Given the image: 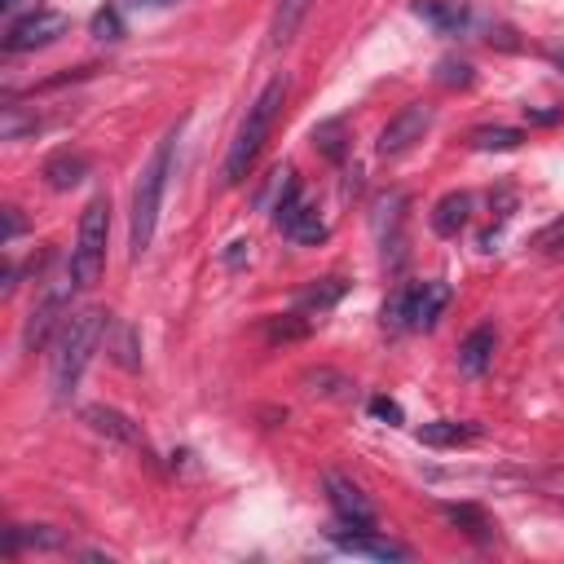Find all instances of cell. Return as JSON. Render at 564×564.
I'll list each match as a JSON object with an SVG mask.
<instances>
[{
  "label": "cell",
  "mask_w": 564,
  "mask_h": 564,
  "mask_svg": "<svg viewBox=\"0 0 564 564\" xmlns=\"http://www.w3.org/2000/svg\"><path fill=\"white\" fill-rule=\"evenodd\" d=\"M445 516L455 520L464 533L481 538V542H490V538H494V520H490L481 507H472V503H455V507H445Z\"/></svg>",
  "instance_id": "ffe728a7"
},
{
  "label": "cell",
  "mask_w": 564,
  "mask_h": 564,
  "mask_svg": "<svg viewBox=\"0 0 564 564\" xmlns=\"http://www.w3.org/2000/svg\"><path fill=\"white\" fill-rule=\"evenodd\" d=\"M23 235V216H19V207H5V243H14Z\"/></svg>",
  "instance_id": "f546056e"
},
{
  "label": "cell",
  "mask_w": 564,
  "mask_h": 564,
  "mask_svg": "<svg viewBox=\"0 0 564 564\" xmlns=\"http://www.w3.org/2000/svg\"><path fill=\"white\" fill-rule=\"evenodd\" d=\"M326 499H331L335 516H340L349 529H375V507H371V499L362 494V485H353L349 477L326 472Z\"/></svg>",
  "instance_id": "52a82bcc"
},
{
  "label": "cell",
  "mask_w": 564,
  "mask_h": 564,
  "mask_svg": "<svg viewBox=\"0 0 564 564\" xmlns=\"http://www.w3.org/2000/svg\"><path fill=\"white\" fill-rule=\"evenodd\" d=\"M415 14L423 23H432L436 32H459L468 23V10L459 5V0H415Z\"/></svg>",
  "instance_id": "9a60e30c"
},
{
  "label": "cell",
  "mask_w": 564,
  "mask_h": 564,
  "mask_svg": "<svg viewBox=\"0 0 564 564\" xmlns=\"http://www.w3.org/2000/svg\"><path fill=\"white\" fill-rule=\"evenodd\" d=\"M84 419L93 423V432H101V436H110V441H124V445L146 449V436H142L137 423H133L129 415H120V410H110V406H88Z\"/></svg>",
  "instance_id": "8fae6325"
},
{
  "label": "cell",
  "mask_w": 564,
  "mask_h": 564,
  "mask_svg": "<svg viewBox=\"0 0 564 564\" xmlns=\"http://www.w3.org/2000/svg\"><path fill=\"white\" fill-rule=\"evenodd\" d=\"M533 248H538V252H560V248H564V216L547 225V230L533 239Z\"/></svg>",
  "instance_id": "4316f807"
},
{
  "label": "cell",
  "mask_w": 564,
  "mask_h": 564,
  "mask_svg": "<svg viewBox=\"0 0 564 564\" xmlns=\"http://www.w3.org/2000/svg\"><path fill=\"white\" fill-rule=\"evenodd\" d=\"M468 220H472V194H468V190L445 194V199L432 207V230L445 235V239H455Z\"/></svg>",
  "instance_id": "7c38bea8"
},
{
  "label": "cell",
  "mask_w": 564,
  "mask_h": 564,
  "mask_svg": "<svg viewBox=\"0 0 564 564\" xmlns=\"http://www.w3.org/2000/svg\"><path fill=\"white\" fill-rule=\"evenodd\" d=\"M71 287H80L75 274H71V265H67V274H58V278L45 283V296L36 300V309H32L27 326H23V345H27L32 353L45 349L49 335L62 326V317H67V309H71Z\"/></svg>",
  "instance_id": "5b68a950"
},
{
  "label": "cell",
  "mask_w": 564,
  "mask_h": 564,
  "mask_svg": "<svg viewBox=\"0 0 564 564\" xmlns=\"http://www.w3.org/2000/svg\"><path fill=\"white\" fill-rule=\"evenodd\" d=\"M494 326H477L468 340L459 345V367H464V375H485V367L494 362Z\"/></svg>",
  "instance_id": "5bb4252c"
},
{
  "label": "cell",
  "mask_w": 564,
  "mask_h": 564,
  "mask_svg": "<svg viewBox=\"0 0 564 564\" xmlns=\"http://www.w3.org/2000/svg\"><path fill=\"white\" fill-rule=\"evenodd\" d=\"M560 116H564V110H529V124H560Z\"/></svg>",
  "instance_id": "4dcf8cb0"
},
{
  "label": "cell",
  "mask_w": 564,
  "mask_h": 564,
  "mask_svg": "<svg viewBox=\"0 0 564 564\" xmlns=\"http://www.w3.org/2000/svg\"><path fill=\"white\" fill-rule=\"evenodd\" d=\"M349 291V283L345 278H317L313 287H304L300 291V309H309V313H326L335 300H340Z\"/></svg>",
  "instance_id": "d6986e66"
},
{
  "label": "cell",
  "mask_w": 564,
  "mask_h": 564,
  "mask_svg": "<svg viewBox=\"0 0 564 564\" xmlns=\"http://www.w3.org/2000/svg\"><path fill=\"white\" fill-rule=\"evenodd\" d=\"M371 415L384 419V423H401V406L388 401V397H375V401H371Z\"/></svg>",
  "instance_id": "f1b7e54d"
},
{
  "label": "cell",
  "mask_w": 564,
  "mask_h": 564,
  "mask_svg": "<svg viewBox=\"0 0 564 564\" xmlns=\"http://www.w3.org/2000/svg\"><path fill=\"white\" fill-rule=\"evenodd\" d=\"M106 353H110V362H120L124 371H137L142 367V340H137V331L129 326V322H120V317H106Z\"/></svg>",
  "instance_id": "30bf717a"
},
{
  "label": "cell",
  "mask_w": 564,
  "mask_h": 564,
  "mask_svg": "<svg viewBox=\"0 0 564 564\" xmlns=\"http://www.w3.org/2000/svg\"><path fill=\"white\" fill-rule=\"evenodd\" d=\"M428 129H432V106H428V101H410L401 116H393V120L384 124V133H380V155H384V159L406 155L415 142H423Z\"/></svg>",
  "instance_id": "8992f818"
},
{
  "label": "cell",
  "mask_w": 564,
  "mask_h": 564,
  "mask_svg": "<svg viewBox=\"0 0 564 564\" xmlns=\"http://www.w3.org/2000/svg\"><path fill=\"white\" fill-rule=\"evenodd\" d=\"M551 58H555V67H560V71H564V53H551Z\"/></svg>",
  "instance_id": "836d02e7"
},
{
  "label": "cell",
  "mask_w": 564,
  "mask_h": 564,
  "mask_svg": "<svg viewBox=\"0 0 564 564\" xmlns=\"http://www.w3.org/2000/svg\"><path fill=\"white\" fill-rule=\"evenodd\" d=\"M67 32V14H53V10H32L27 19H19L5 36V49L10 53H27V49H40V45H53L58 36Z\"/></svg>",
  "instance_id": "ba28073f"
},
{
  "label": "cell",
  "mask_w": 564,
  "mask_h": 564,
  "mask_svg": "<svg viewBox=\"0 0 564 564\" xmlns=\"http://www.w3.org/2000/svg\"><path fill=\"white\" fill-rule=\"evenodd\" d=\"M436 80L449 84V88H468V84H472V67H468V62H441Z\"/></svg>",
  "instance_id": "484cf974"
},
{
  "label": "cell",
  "mask_w": 564,
  "mask_h": 564,
  "mask_svg": "<svg viewBox=\"0 0 564 564\" xmlns=\"http://www.w3.org/2000/svg\"><path fill=\"white\" fill-rule=\"evenodd\" d=\"M106 317L110 313H101V309H84V313H75L62 326V340H58V353H53V393L58 397H71L75 393L88 358L97 353L101 335H106Z\"/></svg>",
  "instance_id": "7a4b0ae2"
},
{
  "label": "cell",
  "mask_w": 564,
  "mask_h": 564,
  "mask_svg": "<svg viewBox=\"0 0 564 564\" xmlns=\"http://www.w3.org/2000/svg\"><path fill=\"white\" fill-rule=\"evenodd\" d=\"M477 428H468V423H455V419H436V423H423L419 428V441L423 445H459V441H468Z\"/></svg>",
  "instance_id": "44dd1931"
},
{
  "label": "cell",
  "mask_w": 564,
  "mask_h": 564,
  "mask_svg": "<svg viewBox=\"0 0 564 564\" xmlns=\"http://www.w3.org/2000/svg\"><path fill=\"white\" fill-rule=\"evenodd\" d=\"M133 5H146V10H164V5H177V0H133Z\"/></svg>",
  "instance_id": "d6a6232c"
},
{
  "label": "cell",
  "mask_w": 564,
  "mask_h": 564,
  "mask_svg": "<svg viewBox=\"0 0 564 564\" xmlns=\"http://www.w3.org/2000/svg\"><path fill=\"white\" fill-rule=\"evenodd\" d=\"M449 304V283H441V278H432V283H419V287H410V304H406V322L415 326V331H428L436 317H441V309Z\"/></svg>",
  "instance_id": "9c48e42d"
},
{
  "label": "cell",
  "mask_w": 564,
  "mask_h": 564,
  "mask_svg": "<svg viewBox=\"0 0 564 564\" xmlns=\"http://www.w3.org/2000/svg\"><path fill=\"white\" fill-rule=\"evenodd\" d=\"M520 142H525V133H520V129H503V124L472 133V146H477V151H516Z\"/></svg>",
  "instance_id": "7402d4cb"
},
{
  "label": "cell",
  "mask_w": 564,
  "mask_h": 564,
  "mask_svg": "<svg viewBox=\"0 0 564 564\" xmlns=\"http://www.w3.org/2000/svg\"><path fill=\"white\" fill-rule=\"evenodd\" d=\"M406 304H410V287L393 291V300L384 304V326H388V331H401V326H410V322H406Z\"/></svg>",
  "instance_id": "d4e9b609"
},
{
  "label": "cell",
  "mask_w": 564,
  "mask_h": 564,
  "mask_svg": "<svg viewBox=\"0 0 564 564\" xmlns=\"http://www.w3.org/2000/svg\"><path fill=\"white\" fill-rule=\"evenodd\" d=\"M283 101H287V80L278 75V80H269V84L261 88V97L248 106V120H243V129H239L230 155H225V181H230V185H239V181L252 172V164H256L265 137L274 133V124H278V116H283Z\"/></svg>",
  "instance_id": "6da1fadb"
},
{
  "label": "cell",
  "mask_w": 564,
  "mask_h": 564,
  "mask_svg": "<svg viewBox=\"0 0 564 564\" xmlns=\"http://www.w3.org/2000/svg\"><path fill=\"white\" fill-rule=\"evenodd\" d=\"M243 256H248V243H230V252H225L230 265H243Z\"/></svg>",
  "instance_id": "1f68e13d"
},
{
  "label": "cell",
  "mask_w": 564,
  "mask_h": 564,
  "mask_svg": "<svg viewBox=\"0 0 564 564\" xmlns=\"http://www.w3.org/2000/svg\"><path fill=\"white\" fill-rule=\"evenodd\" d=\"M23 129H36V120H23L19 106H5V124H0V133H5V142H14Z\"/></svg>",
  "instance_id": "83f0119b"
},
{
  "label": "cell",
  "mask_w": 564,
  "mask_h": 564,
  "mask_svg": "<svg viewBox=\"0 0 564 564\" xmlns=\"http://www.w3.org/2000/svg\"><path fill=\"white\" fill-rule=\"evenodd\" d=\"M309 10H313V0H278V10H274V27H269L274 45H287V40H296V32L304 27Z\"/></svg>",
  "instance_id": "e0dca14e"
},
{
  "label": "cell",
  "mask_w": 564,
  "mask_h": 564,
  "mask_svg": "<svg viewBox=\"0 0 564 564\" xmlns=\"http://www.w3.org/2000/svg\"><path fill=\"white\" fill-rule=\"evenodd\" d=\"M84 172H88V159H84L80 151H58V155L45 164V181H49L53 190H71V185H80V181H84Z\"/></svg>",
  "instance_id": "2e32d148"
},
{
  "label": "cell",
  "mask_w": 564,
  "mask_h": 564,
  "mask_svg": "<svg viewBox=\"0 0 564 564\" xmlns=\"http://www.w3.org/2000/svg\"><path fill=\"white\" fill-rule=\"evenodd\" d=\"M265 335H269L274 345H278V340H304V335H309V322H304L300 313H278V317L265 322Z\"/></svg>",
  "instance_id": "603a6c76"
},
{
  "label": "cell",
  "mask_w": 564,
  "mask_h": 564,
  "mask_svg": "<svg viewBox=\"0 0 564 564\" xmlns=\"http://www.w3.org/2000/svg\"><path fill=\"white\" fill-rule=\"evenodd\" d=\"M335 547L353 551V555H371V560H410V547H401L393 538H371V533H340L335 529Z\"/></svg>",
  "instance_id": "4fadbf2b"
},
{
  "label": "cell",
  "mask_w": 564,
  "mask_h": 564,
  "mask_svg": "<svg viewBox=\"0 0 564 564\" xmlns=\"http://www.w3.org/2000/svg\"><path fill=\"white\" fill-rule=\"evenodd\" d=\"M106 235H110V199L97 194L80 212V239L71 248V274L80 287H93L106 269Z\"/></svg>",
  "instance_id": "277c9868"
},
{
  "label": "cell",
  "mask_w": 564,
  "mask_h": 564,
  "mask_svg": "<svg viewBox=\"0 0 564 564\" xmlns=\"http://www.w3.org/2000/svg\"><path fill=\"white\" fill-rule=\"evenodd\" d=\"M313 146H317L331 164H340V159L349 155V129H345V120H326V124H317V129H313Z\"/></svg>",
  "instance_id": "ac0fdd59"
},
{
  "label": "cell",
  "mask_w": 564,
  "mask_h": 564,
  "mask_svg": "<svg viewBox=\"0 0 564 564\" xmlns=\"http://www.w3.org/2000/svg\"><path fill=\"white\" fill-rule=\"evenodd\" d=\"M93 36L97 40H106V45H116V40H124V19H120V10H97L93 14Z\"/></svg>",
  "instance_id": "cb8c5ba5"
},
{
  "label": "cell",
  "mask_w": 564,
  "mask_h": 564,
  "mask_svg": "<svg viewBox=\"0 0 564 564\" xmlns=\"http://www.w3.org/2000/svg\"><path fill=\"white\" fill-rule=\"evenodd\" d=\"M172 146H177V129H168V137L155 146L151 164L142 168V181L133 190V256H146L151 252L159 203H164V185H168V172H172Z\"/></svg>",
  "instance_id": "3957f363"
}]
</instances>
